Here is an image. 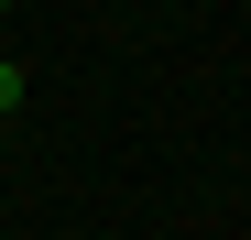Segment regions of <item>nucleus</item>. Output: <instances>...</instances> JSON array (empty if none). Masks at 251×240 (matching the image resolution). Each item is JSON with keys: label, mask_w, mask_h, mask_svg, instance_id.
I'll list each match as a JSON object with an SVG mask.
<instances>
[{"label": "nucleus", "mask_w": 251, "mask_h": 240, "mask_svg": "<svg viewBox=\"0 0 251 240\" xmlns=\"http://www.w3.org/2000/svg\"><path fill=\"white\" fill-rule=\"evenodd\" d=\"M0 11H11V0H0Z\"/></svg>", "instance_id": "f03ea898"}, {"label": "nucleus", "mask_w": 251, "mask_h": 240, "mask_svg": "<svg viewBox=\"0 0 251 240\" xmlns=\"http://www.w3.org/2000/svg\"><path fill=\"white\" fill-rule=\"evenodd\" d=\"M11 109H22V66L0 55V120H11Z\"/></svg>", "instance_id": "f257e3e1"}]
</instances>
